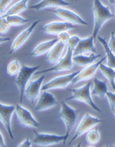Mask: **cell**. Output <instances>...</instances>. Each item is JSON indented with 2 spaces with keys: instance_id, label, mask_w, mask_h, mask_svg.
Returning <instances> with one entry per match:
<instances>
[{
  "instance_id": "1",
  "label": "cell",
  "mask_w": 115,
  "mask_h": 147,
  "mask_svg": "<svg viewBox=\"0 0 115 147\" xmlns=\"http://www.w3.org/2000/svg\"><path fill=\"white\" fill-rule=\"evenodd\" d=\"M93 18H94V26L93 32L91 35L96 39L99 32L102 28L103 25L107 21L112 18H114V15L111 13L109 7L104 5L100 0H94L92 7Z\"/></svg>"
},
{
  "instance_id": "2",
  "label": "cell",
  "mask_w": 115,
  "mask_h": 147,
  "mask_svg": "<svg viewBox=\"0 0 115 147\" xmlns=\"http://www.w3.org/2000/svg\"><path fill=\"white\" fill-rule=\"evenodd\" d=\"M91 83L89 82V83H87L80 88L69 90L70 93H72V95H71V96L67 98L65 101H79V102L86 104L88 106L92 108L93 110L96 111L97 112H101L100 108L95 104V102L92 99V96H91Z\"/></svg>"
},
{
  "instance_id": "3",
  "label": "cell",
  "mask_w": 115,
  "mask_h": 147,
  "mask_svg": "<svg viewBox=\"0 0 115 147\" xmlns=\"http://www.w3.org/2000/svg\"><path fill=\"white\" fill-rule=\"evenodd\" d=\"M40 68V65H37L36 67H29L27 65H22L20 68V70L17 75V78L15 80V84L19 89V102H22L24 99V92L26 86L31 80L34 73Z\"/></svg>"
},
{
  "instance_id": "4",
  "label": "cell",
  "mask_w": 115,
  "mask_h": 147,
  "mask_svg": "<svg viewBox=\"0 0 115 147\" xmlns=\"http://www.w3.org/2000/svg\"><path fill=\"white\" fill-rule=\"evenodd\" d=\"M79 111L70 107L65 101L61 102V109L59 113V118L62 120L66 129L65 140H68L70 133L76 123Z\"/></svg>"
},
{
  "instance_id": "5",
  "label": "cell",
  "mask_w": 115,
  "mask_h": 147,
  "mask_svg": "<svg viewBox=\"0 0 115 147\" xmlns=\"http://www.w3.org/2000/svg\"><path fill=\"white\" fill-rule=\"evenodd\" d=\"M102 122H103V120L100 119L96 117H94V116L89 114H85L80 120V123L78 124L73 138L69 142V144L73 143L79 137L83 135L84 134H86L88 131L92 129L93 128H94L96 125H98Z\"/></svg>"
},
{
  "instance_id": "6",
  "label": "cell",
  "mask_w": 115,
  "mask_h": 147,
  "mask_svg": "<svg viewBox=\"0 0 115 147\" xmlns=\"http://www.w3.org/2000/svg\"><path fill=\"white\" fill-rule=\"evenodd\" d=\"M33 143L39 146H51L56 144L62 143L65 144V135H57L54 134H48V133H39L33 130Z\"/></svg>"
},
{
  "instance_id": "7",
  "label": "cell",
  "mask_w": 115,
  "mask_h": 147,
  "mask_svg": "<svg viewBox=\"0 0 115 147\" xmlns=\"http://www.w3.org/2000/svg\"><path fill=\"white\" fill-rule=\"evenodd\" d=\"M79 72H80V70L52 78L51 80H50L48 82H47L46 84H43V86H42L41 90H50L66 88L69 84L72 83L73 79L79 73Z\"/></svg>"
},
{
  "instance_id": "8",
  "label": "cell",
  "mask_w": 115,
  "mask_h": 147,
  "mask_svg": "<svg viewBox=\"0 0 115 147\" xmlns=\"http://www.w3.org/2000/svg\"><path fill=\"white\" fill-rule=\"evenodd\" d=\"M73 50L69 47H67V52L63 58H60L54 64V66L48 69H44L40 72H36L34 74L39 75L45 73H52V72H62V71L70 70L73 67Z\"/></svg>"
},
{
  "instance_id": "9",
  "label": "cell",
  "mask_w": 115,
  "mask_h": 147,
  "mask_svg": "<svg viewBox=\"0 0 115 147\" xmlns=\"http://www.w3.org/2000/svg\"><path fill=\"white\" fill-rule=\"evenodd\" d=\"M15 113L18 121L23 126L28 128H39L40 126L39 123L34 118L31 112L21 105L17 104L15 105Z\"/></svg>"
},
{
  "instance_id": "10",
  "label": "cell",
  "mask_w": 115,
  "mask_h": 147,
  "mask_svg": "<svg viewBox=\"0 0 115 147\" xmlns=\"http://www.w3.org/2000/svg\"><path fill=\"white\" fill-rule=\"evenodd\" d=\"M49 11L52 12L54 15H56L59 19H62L65 22L72 23L74 25H81V26L88 25L87 22H85L80 15L67 8L59 7L54 10H49Z\"/></svg>"
},
{
  "instance_id": "11",
  "label": "cell",
  "mask_w": 115,
  "mask_h": 147,
  "mask_svg": "<svg viewBox=\"0 0 115 147\" xmlns=\"http://www.w3.org/2000/svg\"><path fill=\"white\" fill-rule=\"evenodd\" d=\"M14 112L15 106L0 102V122L5 127L11 140L14 139L11 126V118Z\"/></svg>"
},
{
  "instance_id": "12",
  "label": "cell",
  "mask_w": 115,
  "mask_h": 147,
  "mask_svg": "<svg viewBox=\"0 0 115 147\" xmlns=\"http://www.w3.org/2000/svg\"><path fill=\"white\" fill-rule=\"evenodd\" d=\"M40 22L41 20L34 21L31 25H30V26H28V28H25L21 33L19 34L17 37L13 40V41L11 43V49H10L9 52L10 55H11L12 53L17 51L19 49L21 48L23 46V44L25 43L26 41L28 40L30 36L31 35V34L33 33V32L34 31V29L36 28L37 25H39V23Z\"/></svg>"
},
{
  "instance_id": "13",
  "label": "cell",
  "mask_w": 115,
  "mask_h": 147,
  "mask_svg": "<svg viewBox=\"0 0 115 147\" xmlns=\"http://www.w3.org/2000/svg\"><path fill=\"white\" fill-rule=\"evenodd\" d=\"M45 78V76H42L35 80L29 81L26 86L24 92V96L28 100H29L31 104L35 102L36 100L39 96L41 88H42V85H43Z\"/></svg>"
},
{
  "instance_id": "14",
  "label": "cell",
  "mask_w": 115,
  "mask_h": 147,
  "mask_svg": "<svg viewBox=\"0 0 115 147\" xmlns=\"http://www.w3.org/2000/svg\"><path fill=\"white\" fill-rule=\"evenodd\" d=\"M76 28V26L72 23L65 22H59V21H53L44 25L42 27V31L47 34L51 35H57L58 34L62 32H68V30Z\"/></svg>"
},
{
  "instance_id": "15",
  "label": "cell",
  "mask_w": 115,
  "mask_h": 147,
  "mask_svg": "<svg viewBox=\"0 0 115 147\" xmlns=\"http://www.w3.org/2000/svg\"><path fill=\"white\" fill-rule=\"evenodd\" d=\"M105 60H106V57L102 58L100 61L96 62V63H91L90 65L86 66V67H85V68H83L82 70H80L79 73L74 78L71 84H76L78 82H82V81L90 80V79L94 78L96 70H97V69L99 68L100 64V63H102V62H103V61H105Z\"/></svg>"
},
{
  "instance_id": "16",
  "label": "cell",
  "mask_w": 115,
  "mask_h": 147,
  "mask_svg": "<svg viewBox=\"0 0 115 147\" xmlns=\"http://www.w3.org/2000/svg\"><path fill=\"white\" fill-rule=\"evenodd\" d=\"M57 105V100L52 93L47 90H43L40 96L39 100L35 106V111L37 112L46 111L56 106Z\"/></svg>"
},
{
  "instance_id": "17",
  "label": "cell",
  "mask_w": 115,
  "mask_h": 147,
  "mask_svg": "<svg viewBox=\"0 0 115 147\" xmlns=\"http://www.w3.org/2000/svg\"><path fill=\"white\" fill-rule=\"evenodd\" d=\"M94 41L95 40L92 35L83 39H80V42L73 51V55L85 54L88 52L96 54L97 51L94 47Z\"/></svg>"
},
{
  "instance_id": "18",
  "label": "cell",
  "mask_w": 115,
  "mask_h": 147,
  "mask_svg": "<svg viewBox=\"0 0 115 147\" xmlns=\"http://www.w3.org/2000/svg\"><path fill=\"white\" fill-rule=\"evenodd\" d=\"M69 2L65 0H41L38 3L30 6V8L39 11L43 9L54 7H65L70 5Z\"/></svg>"
},
{
  "instance_id": "19",
  "label": "cell",
  "mask_w": 115,
  "mask_h": 147,
  "mask_svg": "<svg viewBox=\"0 0 115 147\" xmlns=\"http://www.w3.org/2000/svg\"><path fill=\"white\" fill-rule=\"evenodd\" d=\"M65 47V43L57 41L48 52L46 58L47 61L51 64H55L56 63H57L58 61L61 58Z\"/></svg>"
},
{
  "instance_id": "20",
  "label": "cell",
  "mask_w": 115,
  "mask_h": 147,
  "mask_svg": "<svg viewBox=\"0 0 115 147\" xmlns=\"http://www.w3.org/2000/svg\"><path fill=\"white\" fill-rule=\"evenodd\" d=\"M57 41V38H54V39L49 40L45 41V42H43V43H39L32 50L30 55L31 56V57H39V56L45 54V53L49 52V50L54 47V45Z\"/></svg>"
},
{
  "instance_id": "21",
  "label": "cell",
  "mask_w": 115,
  "mask_h": 147,
  "mask_svg": "<svg viewBox=\"0 0 115 147\" xmlns=\"http://www.w3.org/2000/svg\"><path fill=\"white\" fill-rule=\"evenodd\" d=\"M101 57L100 55L91 53L90 55H84V54L73 55V62L80 67H86L94 62L98 58Z\"/></svg>"
},
{
  "instance_id": "22",
  "label": "cell",
  "mask_w": 115,
  "mask_h": 147,
  "mask_svg": "<svg viewBox=\"0 0 115 147\" xmlns=\"http://www.w3.org/2000/svg\"><path fill=\"white\" fill-rule=\"evenodd\" d=\"M108 91L107 84L105 82L100 80L97 78H94V86L91 90L92 96H98L100 98H104Z\"/></svg>"
},
{
  "instance_id": "23",
  "label": "cell",
  "mask_w": 115,
  "mask_h": 147,
  "mask_svg": "<svg viewBox=\"0 0 115 147\" xmlns=\"http://www.w3.org/2000/svg\"><path fill=\"white\" fill-rule=\"evenodd\" d=\"M97 40L100 43V44L103 47L104 51H105L106 55V62H107V66L115 69V55L109 49V47L108 46V43L106 42L105 38L102 37H97Z\"/></svg>"
},
{
  "instance_id": "24",
  "label": "cell",
  "mask_w": 115,
  "mask_h": 147,
  "mask_svg": "<svg viewBox=\"0 0 115 147\" xmlns=\"http://www.w3.org/2000/svg\"><path fill=\"white\" fill-rule=\"evenodd\" d=\"M99 69L104 77L108 81L111 88L115 91V69L108 66L105 65L102 63L100 64Z\"/></svg>"
},
{
  "instance_id": "25",
  "label": "cell",
  "mask_w": 115,
  "mask_h": 147,
  "mask_svg": "<svg viewBox=\"0 0 115 147\" xmlns=\"http://www.w3.org/2000/svg\"><path fill=\"white\" fill-rule=\"evenodd\" d=\"M29 0H20L19 2H17L13 5L11 6L9 9L6 12H5L2 16L1 17H5L7 15L12 14H19V13L22 12L23 11L28 8V2Z\"/></svg>"
},
{
  "instance_id": "26",
  "label": "cell",
  "mask_w": 115,
  "mask_h": 147,
  "mask_svg": "<svg viewBox=\"0 0 115 147\" xmlns=\"http://www.w3.org/2000/svg\"><path fill=\"white\" fill-rule=\"evenodd\" d=\"M6 19L11 26H20L28 22V19L23 18L19 14H12L5 16Z\"/></svg>"
},
{
  "instance_id": "27",
  "label": "cell",
  "mask_w": 115,
  "mask_h": 147,
  "mask_svg": "<svg viewBox=\"0 0 115 147\" xmlns=\"http://www.w3.org/2000/svg\"><path fill=\"white\" fill-rule=\"evenodd\" d=\"M100 140V132L97 129H91L86 134L85 140L88 144L90 145H96L99 143Z\"/></svg>"
},
{
  "instance_id": "28",
  "label": "cell",
  "mask_w": 115,
  "mask_h": 147,
  "mask_svg": "<svg viewBox=\"0 0 115 147\" xmlns=\"http://www.w3.org/2000/svg\"><path fill=\"white\" fill-rule=\"evenodd\" d=\"M21 68L20 63L17 60H13L12 61L8 63L7 67V74L9 76L12 77L14 76H17Z\"/></svg>"
},
{
  "instance_id": "29",
  "label": "cell",
  "mask_w": 115,
  "mask_h": 147,
  "mask_svg": "<svg viewBox=\"0 0 115 147\" xmlns=\"http://www.w3.org/2000/svg\"><path fill=\"white\" fill-rule=\"evenodd\" d=\"M11 26L6 17H0V33L6 34L9 31Z\"/></svg>"
},
{
  "instance_id": "30",
  "label": "cell",
  "mask_w": 115,
  "mask_h": 147,
  "mask_svg": "<svg viewBox=\"0 0 115 147\" xmlns=\"http://www.w3.org/2000/svg\"><path fill=\"white\" fill-rule=\"evenodd\" d=\"M80 39H81V38L77 35H74L70 37L68 41V43H67L68 47L70 48L73 51H74L75 47H76V45H77L78 43L80 42Z\"/></svg>"
},
{
  "instance_id": "31",
  "label": "cell",
  "mask_w": 115,
  "mask_h": 147,
  "mask_svg": "<svg viewBox=\"0 0 115 147\" xmlns=\"http://www.w3.org/2000/svg\"><path fill=\"white\" fill-rule=\"evenodd\" d=\"M106 96L108 99L111 110H114L115 108V93L108 90L106 93Z\"/></svg>"
},
{
  "instance_id": "32",
  "label": "cell",
  "mask_w": 115,
  "mask_h": 147,
  "mask_svg": "<svg viewBox=\"0 0 115 147\" xmlns=\"http://www.w3.org/2000/svg\"><path fill=\"white\" fill-rule=\"evenodd\" d=\"M70 37V36L69 35V34L68 33V32H62L57 34V40L59 42L65 43L66 45Z\"/></svg>"
},
{
  "instance_id": "33",
  "label": "cell",
  "mask_w": 115,
  "mask_h": 147,
  "mask_svg": "<svg viewBox=\"0 0 115 147\" xmlns=\"http://www.w3.org/2000/svg\"><path fill=\"white\" fill-rule=\"evenodd\" d=\"M13 0H0V17L5 13L7 7Z\"/></svg>"
},
{
  "instance_id": "34",
  "label": "cell",
  "mask_w": 115,
  "mask_h": 147,
  "mask_svg": "<svg viewBox=\"0 0 115 147\" xmlns=\"http://www.w3.org/2000/svg\"><path fill=\"white\" fill-rule=\"evenodd\" d=\"M108 46L109 47L112 52H114V54L115 55V34L114 32H111V37H110L109 41L108 43Z\"/></svg>"
},
{
  "instance_id": "35",
  "label": "cell",
  "mask_w": 115,
  "mask_h": 147,
  "mask_svg": "<svg viewBox=\"0 0 115 147\" xmlns=\"http://www.w3.org/2000/svg\"><path fill=\"white\" fill-rule=\"evenodd\" d=\"M31 142L29 140V138H27L25 139V140H24L23 142H22L19 145H18V147H31Z\"/></svg>"
},
{
  "instance_id": "36",
  "label": "cell",
  "mask_w": 115,
  "mask_h": 147,
  "mask_svg": "<svg viewBox=\"0 0 115 147\" xmlns=\"http://www.w3.org/2000/svg\"><path fill=\"white\" fill-rule=\"evenodd\" d=\"M5 139H4V137L2 135V132L0 131V147H5Z\"/></svg>"
},
{
  "instance_id": "37",
  "label": "cell",
  "mask_w": 115,
  "mask_h": 147,
  "mask_svg": "<svg viewBox=\"0 0 115 147\" xmlns=\"http://www.w3.org/2000/svg\"><path fill=\"white\" fill-rule=\"evenodd\" d=\"M11 40V38L8 37H0V44L3 43H6Z\"/></svg>"
},
{
  "instance_id": "38",
  "label": "cell",
  "mask_w": 115,
  "mask_h": 147,
  "mask_svg": "<svg viewBox=\"0 0 115 147\" xmlns=\"http://www.w3.org/2000/svg\"><path fill=\"white\" fill-rule=\"evenodd\" d=\"M108 2H109V3L111 4V5L115 4V0H108Z\"/></svg>"
},
{
  "instance_id": "39",
  "label": "cell",
  "mask_w": 115,
  "mask_h": 147,
  "mask_svg": "<svg viewBox=\"0 0 115 147\" xmlns=\"http://www.w3.org/2000/svg\"><path fill=\"white\" fill-rule=\"evenodd\" d=\"M112 113H113V114L114 115V117H115V108L114 109V110H112Z\"/></svg>"
},
{
  "instance_id": "40",
  "label": "cell",
  "mask_w": 115,
  "mask_h": 147,
  "mask_svg": "<svg viewBox=\"0 0 115 147\" xmlns=\"http://www.w3.org/2000/svg\"><path fill=\"white\" fill-rule=\"evenodd\" d=\"M114 19H115V7H114Z\"/></svg>"
},
{
  "instance_id": "41",
  "label": "cell",
  "mask_w": 115,
  "mask_h": 147,
  "mask_svg": "<svg viewBox=\"0 0 115 147\" xmlns=\"http://www.w3.org/2000/svg\"><path fill=\"white\" fill-rule=\"evenodd\" d=\"M114 146V147H115V145H114V146Z\"/></svg>"
},
{
  "instance_id": "42",
  "label": "cell",
  "mask_w": 115,
  "mask_h": 147,
  "mask_svg": "<svg viewBox=\"0 0 115 147\" xmlns=\"http://www.w3.org/2000/svg\"><path fill=\"white\" fill-rule=\"evenodd\" d=\"M74 1H77V0H74Z\"/></svg>"
}]
</instances>
